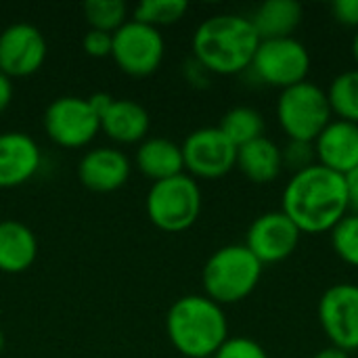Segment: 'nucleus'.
Here are the masks:
<instances>
[{
  "label": "nucleus",
  "instance_id": "nucleus-1",
  "mask_svg": "<svg viewBox=\"0 0 358 358\" xmlns=\"http://www.w3.org/2000/svg\"><path fill=\"white\" fill-rule=\"evenodd\" d=\"M281 212L302 235H323L350 212L344 176L315 164L289 176L281 193Z\"/></svg>",
  "mask_w": 358,
  "mask_h": 358
},
{
  "label": "nucleus",
  "instance_id": "nucleus-16",
  "mask_svg": "<svg viewBox=\"0 0 358 358\" xmlns=\"http://www.w3.org/2000/svg\"><path fill=\"white\" fill-rule=\"evenodd\" d=\"M128 176H130L128 157L111 147L92 149L78 164L80 182L94 193H113L126 185Z\"/></svg>",
  "mask_w": 358,
  "mask_h": 358
},
{
  "label": "nucleus",
  "instance_id": "nucleus-7",
  "mask_svg": "<svg viewBox=\"0 0 358 358\" xmlns=\"http://www.w3.org/2000/svg\"><path fill=\"white\" fill-rule=\"evenodd\" d=\"M310 65V50L304 42L292 36L277 40H260L250 69L262 84L285 90L308 80Z\"/></svg>",
  "mask_w": 358,
  "mask_h": 358
},
{
  "label": "nucleus",
  "instance_id": "nucleus-29",
  "mask_svg": "<svg viewBox=\"0 0 358 358\" xmlns=\"http://www.w3.org/2000/svg\"><path fill=\"white\" fill-rule=\"evenodd\" d=\"M82 48L86 55L94 57V59H103V57H111L113 50V34L107 31H99V29H88L82 38Z\"/></svg>",
  "mask_w": 358,
  "mask_h": 358
},
{
  "label": "nucleus",
  "instance_id": "nucleus-31",
  "mask_svg": "<svg viewBox=\"0 0 358 358\" xmlns=\"http://www.w3.org/2000/svg\"><path fill=\"white\" fill-rule=\"evenodd\" d=\"M344 182H346L348 208L352 214H358V166L344 176Z\"/></svg>",
  "mask_w": 358,
  "mask_h": 358
},
{
  "label": "nucleus",
  "instance_id": "nucleus-12",
  "mask_svg": "<svg viewBox=\"0 0 358 358\" xmlns=\"http://www.w3.org/2000/svg\"><path fill=\"white\" fill-rule=\"evenodd\" d=\"M302 239L300 229L281 212L260 214L245 233V248L264 264H277L294 256Z\"/></svg>",
  "mask_w": 358,
  "mask_h": 358
},
{
  "label": "nucleus",
  "instance_id": "nucleus-23",
  "mask_svg": "<svg viewBox=\"0 0 358 358\" xmlns=\"http://www.w3.org/2000/svg\"><path fill=\"white\" fill-rule=\"evenodd\" d=\"M327 99L336 120L358 124V67L346 69L331 80Z\"/></svg>",
  "mask_w": 358,
  "mask_h": 358
},
{
  "label": "nucleus",
  "instance_id": "nucleus-22",
  "mask_svg": "<svg viewBox=\"0 0 358 358\" xmlns=\"http://www.w3.org/2000/svg\"><path fill=\"white\" fill-rule=\"evenodd\" d=\"M264 115L254 109V107H248V105H239V107H233L229 109L218 128L222 130V134L239 149L260 136H264Z\"/></svg>",
  "mask_w": 358,
  "mask_h": 358
},
{
  "label": "nucleus",
  "instance_id": "nucleus-21",
  "mask_svg": "<svg viewBox=\"0 0 358 358\" xmlns=\"http://www.w3.org/2000/svg\"><path fill=\"white\" fill-rule=\"evenodd\" d=\"M304 19V8L298 0H266L250 17L260 40L292 38Z\"/></svg>",
  "mask_w": 358,
  "mask_h": 358
},
{
  "label": "nucleus",
  "instance_id": "nucleus-28",
  "mask_svg": "<svg viewBox=\"0 0 358 358\" xmlns=\"http://www.w3.org/2000/svg\"><path fill=\"white\" fill-rule=\"evenodd\" d=\"M212 358H268V352L260 342L245 336H235L229 338Z\"/></svg>",
  "mask_w": 358,
  "mask_h": 358
},
{
  "label": "nucleus",
  "instance_id": "nucleus-20",
  "mask_svg": "<svg viewBox=\"0 0 358 358\" xmlns=\"http://www.w3.org/2000/svg\"><path fill=\"white\" fill-rule=\"evenodd\" d=\"M136 168L153 182L178 176L185 172L182 149L174 141L162 136L145 138L136 151Z\"/></svg>",
  "mask_w": 358,
  "mask_h": 358
},
{
  "label": "nucleus",
  "instance_id": "nucleus-26",
  "mask_svg": "<svg viewBox=\"0 0 358 358\" xmlns=\"http://www.w3.org/2000/svg\"><path fill=\"white\" fill-rule=\"evenodd\" d=\"M331 248L336 256L358 268V214L348 212L334 229H331Z\"/></svg>",
  "mask_w": 358,
  "mask_h": 358
},
{
  "label": "nucleus",
  "instance_id": "nucleus-34",
  "mask_svg": "<svg viewBox=\"0 0 358 358\" xmlns=\"http://www.w3.org/2000/svg\"><path fill=\"white\" fill-rule=\"evenodd\" d=\"M313 358H350V355H348V352H344V350H340V348L327 346V348L319 350V352H317Z\"/></svg>",
  "mask_w": 358,
  "mask_h": 358
},
{
  "label": "nucleus",
  "instance_id": "nucleus-4",
  "mask_svg": "<svg viewBox=\"0 0 358 358\" xmlns=\"http://www.w3.org/2000/svg\"><path fill=\"white\" fill-rule=\"evenodd\" d=\"M262 271V262L243 243L222 245L203 264V292L222 308L243 302L260 285Z\"/></svg>",
  "mask_w": 358,
  "mask_h": 358
},
{
  "label": "nucleus",
  "instance_id": "nucleus-33",
  "mask_svg": "<svg viewBox=\"0 0 358 358\" xmlns=\"http://www.w3.org/2000/svg\"><path fill=\"white\" fill-rule=\"evenodd\" d=\"M10 101H13V84H10V78L0 71V113L10 105Z\"/></svg>",
  "mask_w": 358,
  "mask_h": 358
},
{
  "label": "nucleus",
  "instance_id": "nucleus-35",
  "mask_svg": "<svg viewBox=\"0 0 358 358\" xmlns=\"http://www.w3.org/2000/svg\"><path fill=\"white\" fill-rule=\"evenodd\" d=\"M352 57H355V61H357V67H358V29H357V34H355V38H352Z\"/></svg>",
  "mask_w": 358,
  "mask_h": 358
},
{
  "label": "nucleus",
  "instance_id": "nucleus-17",
  "mask_svg": "<svg viewBox=\"0 0 358 358\" xmlns=\"http://www.w3.org/2000/svg\"><path fill=\"white\" fill-rule=\"evenodd\" d=\"M151 117L147 109L130 99H115L109 111L101 117V130L115 143H143L149 134Z\"/></svg>",
  "mask_w": 358,
  "mask_h": 358
},
{
  "label": "nucleus",
  "instance_id": "nucleus-25",
  "mask_svg": "<svg viewBox=\"0 0 358 358\" xmlns=\"http://www.w3.org/2000/svg\"><path fill=\"white\" fill-rule=\"evenodd\" d=\"M189 4L185 0H145L134 8V21H141L151 27L172 25L185 17Z\"/></svg>",
  "mask_w": 358,
  "mask_h": 358
},
{
  "label": "nucleus",
  "instance_id": "nucleus-3",
  "mask_svg": "<svg viewBox=\"0 0 358 358\" xmlns=\"http://www.w3.org/2000/svg\"><path fill=\"white\" fill-rule=\"evenodd\" d=\"M170 344L187 358H212L229 340L224 308L206 294L178 298L166 315Z\"/></svg>",
  "mask_w": 358,
  "mask_h": 358
},
{
  "label": "nucleus",
  "instance_id": "nucleus-10",
  "mask_svg": "<svg viewBox=\"0 0 358 358\" xmlns=\"http://www.w3.org/2000/svg\"><path fill=\"white\" fill-rule=\"evenodd\" d=\"M319 325L334 348L358 350V285L336 283L327 287L317 308Z\"/></svg>",
  "mask_w": 358,
  "mask_h": 358
},
{
  "label": "nucleus",
  "instance_id": "nucleus-24",
  "mask_svg": "<svg viewBox=\"0 0 358 358\" xmlns=\"http://www.w3.org/2000/svg\"><path fill=\"white\" fill-rule=\"evenodd\" d=\"M82 10L90 29L115 34L126 23V4L122 0H88Z\"/></svg>",
  "mask_w": 358,
  "mask_h": 358
},
{
  "label": "nucleus",
  "instance_id": "nucleus-18",
  "mask_svg": "<svg viewBox=\"0 0 358 358\" xmlns=\"http://www.w3.org/2000/svg\"><path fill=\"white\" fill-rule=\"evenodd\" d=\"M38 256V241L29 227L17 220H0V273H25Z\"/></svg>",
  "mask_w": 358,
  "mask_h": 358
},
{
  "label": "nucleus",
  "instance_id": "nucleus-9",
  "mask_svg": "<svg viewBox=\"0 0 358 358\" xmlns=\"http://www.w3.org/2000/svg\"><path fill=\"white\" fill-rule=\"evenodd\" d=\"M185 170L193 178L216 180L227 176L237 164V147L218 126L193 130L180 145Z\"/></svg>",
  "mask_w": 358,
  "mask_h": 358
},
{
  "label": "nucleus",
  "instance_id": "nucleus-30",
  "mask_svg": "<svg viewBox=\"0 0 358 358\" xmlns=\"http://www.w3.org/2000/svg\"><path fill=\"white\" fill-rule=\"evenodd\" d=\"M331 15L338 23L358 29V0H336L331 4Z\"/></svg>",
  "mask_w": 358,
  "mask_h": 358
},
{
  "label": "nucleus",
  "instance_id": "nucleus-36",
  "mask_svg": "<svg viewBox=\"0 0 358 358\" xmlns=\"http://www.w3.org/2000/svg\"><path fill=\"white\" fill-rule=\"evenodd\" d=\"M2 350H4V334L0 329V355H2Z\"/></svg>",
  "mask_w": 358,
  "mask_h": 358
},
{
  "label": "nucleus",
  "instance_id": "nucleus-27",
  "mask_svg": "<svg viewBox=\"0 0 358 358\" xmlns=\"http://www.w3.org/2000/svg\"><path fill=\"white\" fill-rule=\"evenodd\" d=\"M281 162H283V170H289L292 174L302 172L317 164L315 145L308 141H287L281 147Z\"/></svg>",
  "mask_w": 358,
  "mask_h": 358
},
{
  "label": "nucleus",
  "instance_id": "nucleus-15",
  "mask_svg": "<svg viewBox=\"0 0 358 358\" xmlns=\"http://www.w3.org/2000/svg\"><path fill=\"white\" fill-rule=\"evenodd\" d=\"M40 162V147L29 134H0V189H15L27 182L38 172Z\"/></svg>",
  "mask_w": 358,
  "mask_h": 358
},
{
  "label": "nucleus",
  "instance_id": "nucleus-11",
  "mask_svg": "<svg viewBox=\"0 0 358 358\" xmlns=\"http://www.w3.org/2000/svg\"><path fill=\"white\" fill-rule=\"evenodd\" d=\"M44 130L59 147L80 149L99 134L101 120L90 109L88 99L59 96L44 111Z\"/></svg>",
  "mask_w": 358,
  "mask_h": 358
},
{
  "label": "nucleus",
  "instance_id": "nucleus-5",
  "mask_svg": "<svg viewBox=\"0 0 358 358\" xmlns=\"http://www.w3.org/2000/svg\"><path fill=\"white\" fill-rule=\"evenodd\" d=\"M275 113L287 141L315 143L323 128L334 120L327 90L310 80L281 90Z\"/></svg>",
  "mask_w": 358,
  "mask_h": 358
},
{
  "label": "nucleus",
  "instance_id": "nucleus-14",
  "mask_svg": "<svg viewBox=\"0 0 358 358\" xmlns=\"http://www.w3.org/2000/svg\"><path fill=\"white\" fill-rule=\"evenodd\" d=\"M317 164L346 176L358 166V124L331 120L315 138Z\"/></svg>",
  "mask_w": 358,
  "mask_h": 358
},
{
  "label": "nucleus",
  "instance_id": "nucleus-32",
  "mask_svg": "<svg viewBox=\"0 0 358 358\" xmlns=\"http://www.w3.org/2000/svg\"><path fill=\"white\" fill-rule=\"evenodd\" d=\"M113 96L111 94H107V92H94L92 96H88V105H90V109L96 113V117L101 120L107 111H109V107L113 105Z\"/></svg>",
  "mask_w": 358,
  "mask_h": 358
},
{
  "label": "nucleus",
  "instance_id": "nucleus-8",
  "mask_svg": "<svg viewBox=\"0 0 358 358\" xmlns=\"http://www.w3.org/2000/svg\"><path fill=\"white\" fill-rule=\"evenodd\" d=\"M166 55V42L159 29L141 21H126L113 34L111 57L117 67L132 78H147L157 71Z\"/></svg>",
  "mask_w": 358,
  "mask_h": 358
},
{
  "label": "nucleus",
  "instance_id": "nucleus-13",
  "mask_svg": "<svg viewBox=\"0 0 358 358\" xmlns=\"http://www.w3.org/2000/svg\"><path fill=\"white\" fill-rule=\"evenodd\" d=\"M44 34L31 23H13L0 34V71L8 78H27L46 61Z\"/></svg>",
  "mask_w": 358,
  "mask_h": 358
},
{
  "label": "nucleus",
  "instance_id": "nucleus-2",
  "mask_svg": "<svg viewBox=\"0 0 358 358\" xmlns=\"http://www.w3.org/2000/svg\"><path fill=\"white\" fill-rule=\"evenodd\" d=\"M260 36L250 17L222 13L201 21L193 34V59L216 76H235L250 69Z\"/></svg>",
  "mask_w": 358,
  "mask_h": 358
},
{
  "label": "nucleus",
  "instance_id": "nucleus-6",
  "mask_svg": "<svg viewBox=\"0 0 358 358\" xmlns=\"http://www.w3.org/2000/svg\"><path fill=\"white\" fill-rule=\"evenodd\" d=\"M201 189L187 172L168 180L153 182L147 193V216L164 233H182L191 229L201 214Z\"/></svg>",
  "mask_w": 358,
  "mask_h": 358
},
{
  "label": "nucleus",
  "instance_id": "nucleus-19",
  "mask_svg": "<svg viewBox=\"0 0 358 358\" xmlns=\"http://www.w3.org/2000/svg\"><path fill=\"white\" fill-rule=\"evenodd\" d=\"M235 168L254 185H271L283 172L281 147L268 136H260L237 149Z\"/></svg>",
  "mask_w": 358,
  "mask_h": 358
}]
</instances>
